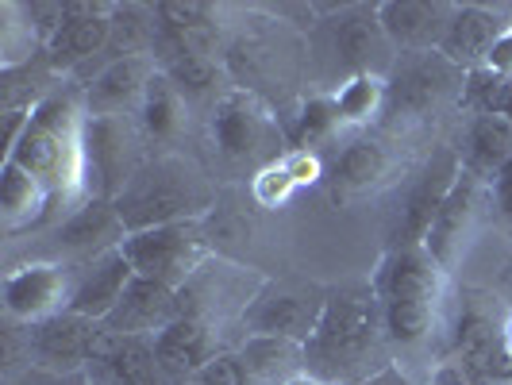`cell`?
Wrapping results in <instances>:
<instances>
[{"label": "cell", "instance_id": "cell-1", "mask_svg": "<svg viewBox=\"0 0 512 385\" xmlns=\"http://www.w3.org/2000/svg\"><path fill=\"white\" fill-rule=\"evenodd\" d=\"M385 347L389 339L374 285L328 289L320 324L305 343V370L339 385H366L382 374Z\"/></svg>", "mask_w": 512, "mask_h": 385}, {"label": "cell", "instance_id": "cell-2", "mask_svg": "<svg viewBox=\"0 0 512 385\" xmlns=\"http://www.w3.org/2000/svg\"><path fill=\"white\" fill-rule=\"evenodd\" d=\"M85 97L81 85L51 89L35 104L31 124L24 128L20 143L4 162H16L24 174L39 181L54 201H62L66 212L85 201V154H81V135H85Z\"/></svg>", "mask_w": 512, "mask_h": 385}, {"label": "cell", "instance_id": "cell-3", "mask_svg": "<svg viewBox=\"0 0 512 385\" xmlns=\"http://www.w3.org/2000/svg\"><path fill=\"white\" fill-rule=\"evenodd\" d=\"M216 201H220L216 181L193 158L166 151L143 162V170L116 197V212L131 235V231L166 228L185 220H205Z\"/></svg>", "mask_w": 512, "mask_h": 385}, {"label": "cell", "instance_id": "cell-4", "mask_svg": "<svg viewBox=\"0 0 512 385\" xmlns=\"http://www.w3.org/2000/svg\"><path fill=\"white\" fill-rule=\"evenodd\" d=\"M370 285L382 305L389 347L416 351L436 335L439 305H443V266L424 247H393L374 270Z\"/></svg>", "mask_w": 512, "mask_h": 385}, {"label": "cell", "instance_id": "cell-5", "mask_svg": "<svg viewBox=\"0 0 512 385\" xmlns=\"http://www.w3.org/2000/svg\"><path fill=\"white\" fill-rule=\"evenodd\" d=\"M208 139L220 162L231 170H266L289 154V131L282 128L278 112L258 97L255 89L231 85L208 116Z\"/></svg>", "mask_w": 512, "mask_h": 385}, {"label": "cell", "instance_id": "cell-6", "mask_svg": "<svg viewBox=\"0 0 512 385\" xmlns=\"http://www.w3.org/2000/svg\"><path fill=\"white\" fill-rule=\"evenodd\" d=\"M120 251L131 262L135 278H147L166 289H185L212 258V243L205 235V220H185L166 228L131 231Z\"/></svg>", "mask_w": 512, "mask_h": 385}, {"label": "cell", "instance_id": "cell-7", "mask_svg": "<svg viewBox=\"0 0 512 385\" xmlns=\"http://www.w3.org/2000/svg\"><path fill=\"white\" fill-rule=\"evenodd\" d=\"M143 143H147V135L135 116H89L85 135H81L85 197L116 201L147 162Z\"/></svg>", "mask_w": 512, "mask_h": 385}, {"label": "cell", "instance_id": "cell-8", "mask_svg": "<svg viewBox=\"0 0 512 385\" xmlns=\"http://www.w3.org/2000/svg\"><path fill=\"white\" fill-rule=\"evenodd\" d=\"M466 93V70L439 51H405L389 70V104L397 120H428Z\"/></svg>", "mask_w": 512, "mask_h": 385}, {"label": "cell", "instance_id": "cell-9", "mask_svg": "<svg viewBox=\"0 0 512 385\" xmlns=\"http://www.w3.org/2000/svg\"><path fill=\"white\" fill-rule=\"evenodd\" d=\"M328 301V289L308 282H262L251 305L243 308L239 328L243 335H266V339H293V343H308L320 312Z\"/></svg>", "mask_w": 512, "mask_h": 385}, {"label": "cell", "instance_id": "cell-10", "mask_svg": "<svg viewBox=\"0 0 512 385\" xmlns=\"http://www.w3.org/2000/svg\"><path fill=\"white\" fill-rule=\"evenodd\" d=\"M70 293H74V266L54 262V258H35L24 266H12L4 274V316L12 324H39L58 312H70Z\"/></svg>", "mask_w": 512, "mask_h": 385}, {"label": "cell", "instance_id": "cell-11", "mask_svg": "<svg viewBox=\"0 0 512 385\" xmlns=\"http://www.w3.org/2000/svg\"><path fill=\"white\" fill-rule=\"evenodd\" d=\"M112 39V4L104 0H66V24L47 43V70L62 77H89L93 62L108 54Z\"/></svg>", "mask_w": 512, "mask_h": 385}, {"label": "cell", "instance_id": "cell-12", "mask_svg": "<svg viewBox=\"0 0 512 385\" xmlns=\"http://www.w3.org/2000/svg\"><path fill=\"white\" fill-rule=\"evenodd\" d=\"M128 239V228L116 212V201L85 197L51 228V258L66 266H85L93 258L116 251Z\"/></svg>", "mask_w": 512, "mask_h": 385}, {"label": "cell", "instance_id": "cell-13", "mask_svg": "<svg viewBox=\"0 0 512 385\" xmlns=\"http://www.w3.org/2000/svg\"><path fill=\"white\" fill-rule=\"evenodd\" d=\"M101 324L77 312H58L51 320L27 324L24 328V355L27 366L51 370V374H85L93 359Z\"/></svg>", "mask_w": 512, "mask_h": 385}, {"label": "cell", "instance_id": "cell-14", "mask_svg": "<svg viewBox=\"0 0 512 385\" xmlns=\"http://www.w3.org/2000/svg\"><path fill=\"white\" fill-rule=\"evenodd\" d=\"M324 31H328V54L335 58V66L347 70V77L382 74L393 43L378 20V4L374 8H366V4L335 8L332 20H324Z\"/></svg>", "mask_w": 512, "mask_h": 385}, {"label": "cell", "instance_id": "cell-15", "mask_svg": "<svg viewBox=\"0 0 512 385\" xmlns=\"http://www.w3.org/2000/svg\"><path fill=\"white\" fill-rule=\"evenodd\" d=\"M462 166L466 162H462L459 151H447V147L436 151V158L428 162V170L412 185L409 201L401 208V220H397V231H393V247H424L439 208L447 201V193L455 189V181H459Z\"/></svg>", "mask_w": 512, "mask_h": 385}, {"label": "cell", "instance_id": "cell-16", "mask_svg": "<svg viewBox=\"0 0 512 385\" xmlns=\"http://www.w3.org/2000/svg\"><path fill=\"white\" fill-rule=\"evenodd\" d=\"M154 74H158L154 58H112V62H101L93 74L81 81L85 112L89 116H135Z\"/></svg>", "mask_w": 512, "mask_h": 385}, {"label": "cell", "instance_id": "cell-17", "mask_svg": "<svg viewBox=\"0 0 512 385\" xmlns=\"http://www.w3.org/2000/svg\"><path fill=\"white\" fill-rule=\"evenodd\" d=\"M220 351H228L220 343V328H212L205 320H189V316H178L166 332L154 335L158 370H162V378H170L174 385L193 382Z\"/></svg>", "mask_w": 512, "mask_h": 385}, {"label": "cell", "instance_id": "cell-18", "mask_svg": "<svg viewBox=\"0 0 512 385\" xmlns=\"http://www.w3.org/2000/svg\"><path fill=\"white\" fill-rule=\"evenodd\" d=\"M93 385H147L162 378L154 339H135V335H116L101 324L93 359L85 366Z\"/></svg>", "mask_w": 512, "mask_h": 385}, {"label": "cell", "instance_id": "cell-19", "mask_svg": "<svg viewBox=\"0 0 512 385\" xmlns=\"http://www.w3.org/2000/svg\"><path fill=\"white\" fill-rule=\"evenodd\" d=\"M181 316L178 289H166L147 278H135L128 293L120 297V305L104 316L101 324L116 335H135V339H154L162 335Z\"/></svg>", "mask_w": 512, "mask_h": 385}, {"label": "cell", "instance_id": "cell-20", "mask_svg": "<svg viewBox=\"0 0 512 385\" xmlns=\"http://www.w3.org/2000/svg\"><path fill=\"white\" fill-rule=\"evenodd\" d=\"M455 4L432 0H385L378 4V20L393 43V51H439Z\"/></svg>", "mask_w": 512, "mask_h": 385}, {"label": "cell", "instance_id": "cell-21", "mask_svg": "<svg viewBox=\"0 0 512 385\" xmlns=\"http://www.w3.org/2000/svg\"><path fill=\"white\" fill-rule=\"evenodd\" d=\"M135 282V270L124 258V251H108V255L93 258L85 266H74V293H70V312L89 316L101 324L112 308L120 305V297L128 293V285Z\"/></svg>", "mask_w": 512, "mask_h": 385}, {"label": "cell", "instance_id": "cell-22", "mask_svg": "<svg viewBox=\"0 0 512 385\" xmlns=\"http://www.w3.org/2000/svg\"><path fill=\"white\" fill-rule=\"evenodd\" d=\"M478 189H482V174H474L470 166H462L455 189L447 193L436 224H432L428 239H424V251L443 266V274L455 266L462 243H466V235L474 228V216H478Z\"/></svg>", "mask_w": 512, "mask_h": 385}, {"label": "cell", "instance_id": "cell-23", "mask_svg": "<svg viewBox=\"0 0 512 385\" xmlns=\"http://www.w3.org/2000/svg\"><path fill=\"white\" fill-rule=\"evenodd\" d=\"M154 62L158 70L178 85V93L185 101H220L228 93V66L220 58H201V54L181 51L178 43H170L162 31H158V43H154Z\"/></svg>", "mask_w": 512, "mask_h": 385}, {"label": "cell", "instance_id": "cell-24", "mask_svg": "<svg viewBox=\"0 0 512 385\" xmlns=\"http://www.w3.org/2000/svg\"><path fill=\"white\" fill-rule=\"evenodd\" d=\"M505 20H501V12H493L486 4H462L455 8V16H451V24H447V35H443V43H439V54H447L459 70H478V66H486L489 51H493V43L501 39V31H505Z\"/></svg>", "mask_w": 512, "mask_h": 385}, {"label": "cell", "instance_id": "cell-25", "mask_svg": "<svg viewBox=\"0 0 512 385\" xmlns=\"http://www.w3.org/2000/svg\"><path fill=\"white\" fill-rule=\"evenodd\" d=\"M455 347H459L462 370L512 382V351L505 343V328H497L486 312L478 308L462 312L459 328H455Z\"/></svg>", "mask_w": 512, "mask_h": 385}, {"label": "cell", "instance_id": "cell-26", "mask_svg": "<svg viewBox=\"0 0 512 385\" xmlns=\"http://www.w3.org/2000/svg\"><path fill=\"white\" fill-rule=\"evenodd\" d=\"M51 193L39 185V181L24 174L16 162H4L0 166V220L8 235H24V231L43 228L54 216Z\"/></svg>", "mask_w": 512, "mask_h": 385}, {"label": "cell", "instance_id": "cell-27", "mask_svg": "<svg viewBox=\"0 0 512 385\" xmlns=\"http://www.w3.org/2000/svg\"><path fill=\"white\" fill-rule=\"evenodd\" d=\"M385 174H389V154H385V147L374 143V139H366V135H359L332 162L328 185H332L335 201H347V197H359V193L378 189L385 181Z\"/></svg>", "mask_w": 512, "mask_h": 385}, {"label": "cell", "instance_id": "cell-28", "mask_svg": "<svg viewBox=\"0 0 512 385\" xmlns=\"http://www.w3.org/2000/svg\"><path fill=\"white\" fill-rule=\"evenodd\" d=\"M135 120L147 135V143L170 147V143H178L185 124H189V101L178 93V85L158 70L147 85V93H143V101H139Z\"/></svg>", "mask_w": 512, "mask_h": 385}, {"label": "cell", "instance_id": "cell-29", "mask_svg": "<svg viewBox=\"0 0 512 385\" xmlns=\"http://www.w3.org/2000/svg\"><path fill=\"white\" fill-rule=\"evenodd\" d=\"M235 351L251 374V385H285L293 374L305 370V343H293V339L243 335Z\"/></svg>", "mask_w": 512, "mask_h": 385}, {"label": "cell", "instance_id": "cell-30", "mask_svg": "<svg viewBox=\"0 0 512 385\" xmlns=\"http://www.w3.org/2000/svg\"><path fill=\"white\" fill-rule=\"evenodd\" d=\"M154 43H158V16L151 4H112V39L104 62L154 58Z\"/></svg>", "mask_w": 512, "mask_h": 385}, {"label": "cell", "instance_id": "cell-31", "mask_svg": "<svg viewBox=\"0 0 512 385\" xmlns=\"http://www.w3.org/2000/svg\"><path fill=\"white\" fill-rule=\"evenodd\" d=\"M512 158V120L505 112H486L474 116V124L466 131V154L462 162L474 174H497Z\"/></svg>", "mask_w": 512, "mask_h": 385}, {"label": "cell", "instance_id": "cell-32", "mask_svg": "<svg viewBox=\"0 0 512 385\" xmlns=\"http://www.w3.org/2000/svg\"><path fill=\"white\" fill-rule=\"evenodd\" d=\"M332 97L347 128H366V124H374L382 116L385 104H389V77L385 74L343 77Z\"/></svg>", "mask_w": 512, "mask_h": 385}, {"label": "cell", "instance_id": "cell-33", "mask_svg": "<svg viewBox=\"0 0 512 385\" xmlns=\"http://www.w3.org/2000/svg\"><path fill=\"white\" fill-rule=\"evenodd\" d=\"M347 128L339 108H335L332 93H320V97H308L289 128V151H316L320 143H328L335 131Z\"/></svg>", "mask_w": 512, "mask_h": 385}, {"label": "cell", "instance_id": "cell-34", "mask_svg": "<svg viewBox=\"0 0 512 385\" xmlns=\"http://www.w3.org/2000/svg\"><path fill=\"white\" fill-rule=\"evenodd\" d=\"M293 193H297V181L289 178V170H285L282 162H274V166L258 170L255 178H251V201H255L258 208H266V212L285 208Z\"/></svg>", "mask_w": 512, "mask_h": 385}, {"label": "cell", "instance_id": "cell-35", "mask_svg": "<svg viewBox=\"0 0 512 385\" xmlns=\"http://www.w3.org/2000/svg\"><path fill=\"white\" fill-rule=\"evenodd\" d=\"M197 382L201 385H251V374H247V366L239 359V351L228 347V351H220V355L197 374Z\"/></svg>", "mask_w": 512, "mask_h": 385}, {"label": "cell", "instance_id": "cell-36", "mask_svg": "<svg viewBox=\"0 0 512 385\" xmlns=\"http://www.w3.org/2000/svg\"><path fill=\"white\" fill-rule=\"evenodd\" d=\"M282 166L289 170V178L297 181V189H305V185H320V181L328 178V174H324V166H320V158H316V151H289L282 158Z\"/></svg>", "mask_w": 512, "mask_h": 385}, {"label": "cell", "instance_id": "cell-37", "mask_svg": "<svg viewBox=\"0 0 512 385\" xmlns=\"http://www.w3.org/2000/svg\"><path fill=\"white\" fill-rule=\"evenodd\" d=\"M8 385H93L89 374H51V370H35V366H24L20 374H12Z\"/></svg>", "mask_w": 512, "mask_h": 385}, {"label": "cell", "instance_id": "cell-38", "mask_svg": "<svg viewBox=\"0 0 512 385\" xmlns=\"http://www.w3.org/2000/svg\"><path fill=\"white\" fill-rule=\"evenodd\" d=\"M493 205H497V216L512 228V158L493 174Z\"/></svg>", "mask_w": 512, "mask_h": 385}, {"label": "cell", "instance_id": "cell-39", "mask_svg": "<svg viewBox=\"0 0 512 385\" xmlns=\"http://www.w3.org/2000/svg\"><path fill=\"white\" fill-rule=\"evenodd\" d=\"M486 70H493V74L501 77H512V24L501 31V39L493 43V51H489L486 58Z\"/></svg>", "mask_w": 512, "mask_h": 385}, {"label": "cell", "instance_id": "cell-40", "mask_svg": "<svg viewBox=\"0 0 512 385\" xmlns=\"http://www.w3.org/2000/svg\"><path fill=\"white\" fill-rule=\"evenodd\" d=\"M285 385H339V382H328V378H320V374H308V370H301V374H293Z\"/></svg>", "mask_w": 512, "mask_h": 385}, {"label": "cell", "instance_id": "cell-41", "mask_svg": "<svg viewBox=\"0 0 512 385\" xmlns=\"http://www.w3.org/2000/svg\"><path fill=\"white\" fill-rule=\"evenodd\" d=\"M366 385H409L405 378H397V370H382V374H374Z\"/></svg>", "mask_w": 512, "mask_h": 385}, {"label": "cell", "instance_id": "cell-42", "mask_svg": "<svg viewBox=\"0 0 512 385\" xmlns=\"http://www.w3.org/2000/svg\"><path fill=\"white\" fill-rule=\"evenodd\" d=\"M505 343H509V351H512V312H509V320H505Z\"/></svg>", "mask_w": 512, "mask_h": 385}, {"label": "cell", "instance_id": "cell-43", "mask_svg": "<svg viewBox=\"0 0 512 385\" xmlns=\"http://www.w3.org/2000/svg\"><path fill=\"white\" fill-rule=\"evenodd\" d=\"M147 385H174L170 378H154V382H147Z\"/></svg>", "mask_w": 512, "mask_h": 385}, {"label": "cell", "instance_id": "cell-44", "mask_svg": "<svg viewBox=\"0 0 512 385\" xmlns=\"http://www.w3.org/2000/svg\"><path fill=\"white\" fill-rule=\"evenodd\" d=\"M505 116L512 120V93H509V101H505Z\"/></svg>", "mask_w": 512, "mask_h": 385}, {"label": "cell", "instance_id": "cell-45", "mask_svg": "<svg viewBox=\"0 0 512 385\" xmlns=\"http://www.w3.org/2000/svg\"><path fill=\"white\" fill-rule=\"evenodd\" d=\"M185 385H201V382H197V378H193V382H185Z\"/></svg>", "mask_w": 512, "mask_h": 385}]
</instances>
